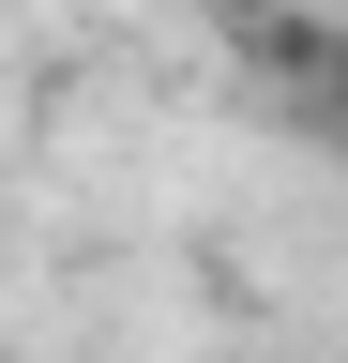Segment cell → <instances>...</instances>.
I'll return each instance as SVG.
<instances>
[]
</instances>
